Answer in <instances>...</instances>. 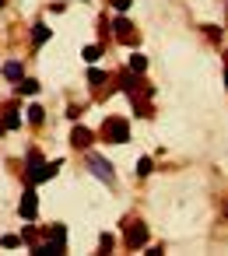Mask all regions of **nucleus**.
Here are the masks:
<instances>
[{
    "label": "nucleus",
    "mask_w": 228,
    "mask_h": 256,
    "mask_svg": "<svg viewBox=\"0 0 228 256\" xmlns=\"http://www.w3.org/2000/svg\"><path fill=\"white\" fill-rule=\"evenodd\" d=\"M56 168H60V162H42L39 151H28V179H32V182H46V179H53Z\"/></svg>",
    "instance_id": "nucleus-1"
},
{
    "label": "nucleus",
    "mask_w": 228,
    "mask_h": 256,
    "mask_svg": "<svg viewBox=\"0 0 228 256\" xmlns=\"http://www.w3.org/2000/svg\"><path fill=\"white\" fill-rule=\"evenodd\" d=\"M88 168H92V176H95V179H102L106 186H112V182H116V176H112V165H109L102 154H95V151H88Z\"/></svg>",
    "instance_id": "nucleus-2"
},
{
    "label": "nucleus",
    "mask_w": 228,
    "mask_h": 256,
    "mask_svg": "<svg viewBox=\"0 0 228 256\" xmlns=\"http://www.w3.org/2000/svg\"><path fill=\"white\" fill-rule=\"evenodd\" d=\"M144 242H148V228H144V221H126L123 246H126V249H140Z\"/></svg>",
    "instance_id": "nucleus-3"
},
{
    "label": "nucleus",
    "mask_w": 228,
    "mask_h": 256,
    "mask_svg": "<svg viewBox=\"0 0 228 256\" xmlns=\"http://www.w3.org/2000/svg\"><path fill=\"white\" fill-rule=\"evenodd\" d=\"M106 137H109V144H126L130 140V123L126 120H109L106 123Z\"/></svg>",
    "instance_id": "nucleus-4"
},
{
    "label": "nucleus",
    "mask_w": 228,
    "mask_h": 256,
    "mask_svg": "<svg viewBox=\"0 0 228 256\" xmlns=\"http://www.w3.org/2000/svg\"><path fill=\"white\" fill-rule=\"evenodd\" d=\"M18 214H22L25 221H36V214H39V200H36V190H28V193L22 196V204H18Z\"/></svg>",
    "instance_id": "nucleus-5"
},
{
    "label": "nucleus",
    "mask_w": 228,
    "mask_h": 256,
    "mask_svg": "<svg viewBox=\"0 0 228 256\" xmlns=\"http://www.w3.org/2000/svg\"><path fill=\"white\" fill-rule=\"evenodd\" d=\"M112 36H116L120 42H130V46L137 42V36H134V25H130L126 18H116V22H112Z\"/></svg>",
    "instance_id": "nucleus-6"
},
{
    "label": "nucleus",
    "mask_w": 228,
    "mask_h": 256,
    "mask_svg": "<svg viewBox=\"0 0 228 256\" xmlns=\"http://www.w3.org/2000/svg\"><path fill=\"white\" fill-rule=\"evenodd\" d=\"M70 140H74V148H92V140H95V134L92 130H84V126H74V134H70Z\"/></svg>",
    "instance_id": "nucleus-7"
},
{
    "label": "nucleus",
    "mask_w": 228,
    "mask_h": 256,
    "mask_svg": "<svg viewBox=\"0 0 228 256\" xmlns=\"http://www.w3.org/2000/svg\"><path fill=\"white\" fill-rule=\"evenodd\" d=\"M60 252H64V242H60V238H50L46 246H39L36 256H60Z\"/></svg>",
    "instance_id": "nucleus-8"
},
{
    "label": "nucleus",
    "mask_w": 228,
    "mask_h": 256,
    "mask_svg": "<svg viewBox=\"0 0 228 256\" xmlns=\"http://www.w3.org/2000/svg\"><path fill=\"white\" fill-rule=\"evenodd\" d=\"M18 126H22V116H18V109H8L4 123H0V130H18Z\"/></svg>",
    "instance_id": "nucleus-9"
},
{
    "label": "nucleus",
    "mask_w": 228,
    "mask_h": 256,
    "mask_svg": "<svg viewBox=\"0 0 228 256\" xmlns=\"http://www.w3.org/2000/svg\"><path fill=\"white\" fill-rule=\"evenodd\" d=\"M46 39H50V28H46V25L39 22V25H36V32H32V42H36V46H42Z\"/></svg>",
    "instance_id": "nucleus-10"
},
{
    "label": "nucleus",
    "mask_w": 228,
    "mask_h": 256,
    "mask_svg": "<svg viewBox=\"0 0 228 256\" xmlns=\"http://www.w3.org/2000/svg\"><path fill=\"white\" fill-rule=\"evenodd\" d=\"M130 70H134V74H140V70H148V56H140V53H134V56H130Z\"/></svg>",
    "instance_id": "nucleus-11"
},
{
    "label": "nucleus",
    "mask_w": 228,
    "mask_h": 256,
    "mask_svg": "<svg viewBox=\"0 0 228 256\" xmlns=\"http://www.w3.org/2000/svg\"><path fill=\"white\" fill-rule=\"evenodd\" d=\"M18 92H22V95H36V92H39V81H36V78H25V81L18 84Z\"/></svg>",
    "instance_id": "nucleus-12"
},
{
    "label": "nucleus",
    "mask_w": 228,
    "mask_h": 256,
    "mask_svg": "<svg viewBox=\"0 0 228 256\" xmlns=\"http://www.w3.org/2000/svg\"><path fill=\"white\" fill-rule=\"evenodd\" d=\"M4 78H11V81H22V64H4Z\"/></svg>",
    "instance_id": "nucleus-13"
},
{
    "label": "nucleus",
    "mask_w": 228,
    "mask_h": 256,
    "mask_svg": "<svg viewBox=\"0 0 228 256\" xmlns=\"http://www.w3.org/2000/svg\"><path fill=\"white\" fill-rule=\"evenodd\" d=\"M81 56H84V64H95V60L102 56V50H98V46H84V53H81Z\"/></svg>",
    "instance_id": "nucleus-14"
},
{
    "label": "nucleus",
    "mask_w": 228,
    "mask_h": 256,
    "mask_svg": "<svg viewBox=\"0 0 228 256\" xmlns=\"http://www.w3.org/2000/svg\"><path fill=\"white\" fill-rule=\"evenodd\" d=\"M25 116H28V123H42V106H32Z\"/></svg>",
    "instance_id": "nucleus-15"
},
{
    "label": "nucleus",
    "mask_w": 228,
    "mask_h": 256,
    "mask_svg": "<svg viewBox=\"0 0 228 256\" xmlns=\"http://www.w3.org/2000/svg\"><path fill=\"white\" fill-rule=\"evenodd\" d=\"M151 172V158H137V176H148Z\"/></svg>",
    "instance_id": "nucleus-16"
},
{
    "label": "nucleus",
    "mask_w": 228,
    "mask_h": 256,
    "mask_svg": "<svg viewBox=\"0 0 228 256\" xmlns=\"http://www.w3.org/2000/svg\"><path fill=\"white\" fill-rule=\"evenodd\" d=\"M22 242H25L22 235H4V246H8V249H14V246H22Z\"/></svg>",
    "instance_id": "nucleus-17"
},
{
    "label": "nucleus",
    "mask_w": 228,
    "mask_h": 256,
    "mask_svg": "<svg viewBox=\"0 0 228 256\" xmlns=\"http://www.w3.org/2000/svg\"><path fill=\"white\" fill-rule=\"evenodd\" d=\"M88 78H92V84H102V81H106V74H102V70H88Z\"/></svg>",
    "instance_id": "nucleus-18"
},
{
    "label": "nucleus",
    "mask_w": 228,
    "mask_h": 256,
    "mask_svg": "<svg viewBox=\"0 0 228 256\" xmlns=\"http://www.w3.org/2000/svg\"><path fill=\"white\" fill-rule=\"evenodd\" d=\"M50 238H60V242H64V238H67V232H64V224H56V228L50 232Z\"/></svg>",
    "instance_id": "nucleus-19"
},
{
    "label": "nucleus",
    "mask_w": 228,
    "mask_h": 256,
    "mask_svg": "<svg viewBox=\"0 0 228 256\" xmlns=\"http://www.w3.org/2000/svg\"><path fill=\"white\" fill-rule=\"evenodd\" d=\"M98 246H102V252H109V249H112V235H102Z\"/></svg>",
    "instance_id": "nucleus-20"
},
{
    "label": "nucleus",
    "mask_w": 228,
    "mask_h": 256,
    "mask_svg": "<svg viewBox=\"0 0 228 256\" xmlns=\"http://www.w3.org/2000/svg\"><path fill=\"white\" fill-rule=\"evenodd\" d=\"M109 4H112V11H126V8H130V0H109Z\"/></svg>",
    "instance_id": "nucleus-21"
},
{
    "label": "nucleus",
    "mask_w": 228,
    "mask_h": 256,
    "mask_svg": "<svg viewBox=\"0 0 228 256\" xmlns=\"http://www.w3.org/2000/svg\"><path fill=\"white\" fill-rule=\"evenodd\" d=\"M224 84H228V70H224Z\"/></svg>",
    "instance_id": "nucleus-22"
},
{
    "label": "nucleus",
    "mask_w": 228,
    "mask_h": 256,
    "mask_svg": "<svg viewBox=\"0 0 228 256\" xmlns=\"http://www.w3.org/2000/svg\"><path fill=\"white\" fill-rule=\"evenodd\" d=\"M0 8H4V0H0Z\"/></svg>",
    "instance_id": "nucleus-23"
},
{
    "label": "nucleus",
    "mask_w": 228,
    "mask_h": 256,
    "mask_svg": "<svg viewBox=\"0 0 228 256\" xmlns=\"http://www.w3.org/2000/svg\"><path fill=\"white\" fill-rule=\"evenodd\" d=\"M224 214H228V207H224Z\"/></svg>",
    "instance_id": "nucleus-24"
}]
</instances>
